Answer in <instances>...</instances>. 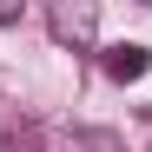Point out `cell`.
<instances>
[{"mask_svg": "<svg viewBox=\"0 0 152 152\" xmlns=\"http://www.w3.org/2000/svg\"><path fill=\"white\" fill-rule=\"evenodd\" d=\"M46 27H53V40H60V46L86 53L93 33H99V7H93V0H53V7H46Z\"/></svg>", "mask_w": 152, "mask_h": 152, "instance_id": "obj_1", "label": "cell"}, {"mask_svg": "<svg viewBox=\"0 0 152 152\" xmlns=\"http://www.w3.org/2000/svg\"><path fill=\"white\" fill-rule=\"evenodd\" d=\"M99 66H106V80H119V86H132V80H145V66H152V53L139 40H119V46H106L99 53Z\"/></svg>", "mask_w": 152, "mask_h": 152, "instance_id": "obj_2", "label": "cell"}, {"mask_svg": "<svg viewBox=\"0 0 152 152\" xmlns=\"http://www.w3.org/2000/svg\"><path fill=\"white\" fill-rule=\"evenodd\" d=\"M66 152H126V145H119V132H106V126H86V132L66 139Z\"/></svg>", "mask_w": 152, "mask_h": 152, "instance_id": "obj_3", "label": "cell"}, {"mask_svg": "<svg viewBox=\"0 0 152 152\" xmlns=\"http://www.w3.org/2000/svg\"><path fill=\"white\" fill-rule=\"evenodd\" d=\"M20 20V0H0V27H13Z\"/></svg>", "mask_w": 152, "mask_h": 152, "instance_id": "obj_4", "label": "cell"}, {"mask_svg": "<svg viewBox=\"0 0 152 152\" xmlns=\"http://www.w3.org/2000/svg\"><path fill=\"white\" fill-rule=\"evenodd\" d=\"M0 152H13V139H0Z\"/></svg>", "mask_w": 152, "mask_h": 152, "instance_id": "obj_5", "label": "cell"}]
</instances>
